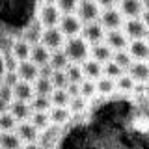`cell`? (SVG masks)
<instances>
[{"label":"cell","mask_w":149,"mask_h":149,"mask_svg":"<svg viewBox=\"0 0 149 149\" xmlns=\"http://www.w3.org/2000/svg\"><path fill=\"white\" fill-rule=\"evenodd\" d=\"M62 50H63V54L67 56L69 63H82L84 60L90 58V45H88L80 36L67 37L63 47H62Z\"/></svg>","instance_id":"6da1fadb"},{"label":"cell","mask_w":149,"mask_h":149,"mask_svg":"<svg viewBox=\"0 0 149 149\" xmlns=\"http://www.w3.org/2000/svg\"><path fill=\"white\" fill-rule=\"evenodd\" d=\"M39 43L43 45L47 50L54 52V50H62V47H63V43H65V37H63L62 32H60L58 26L43 28V32H41V37H39Z\"/></svg>","instance_id":"7a4b0ae2"},{"label":"cell","mask_w":149,"mask_h":149,"mask_svg":"<svg viewBox=\"0 0 149 149\" xmlns=\"http://www.w3.org/2000/svg\"><path fill=\"white\" fill-rule=\"evenodd\" d=\"M101 8L95 4V0H78V6L74 15L80 19L82 24H88V22H95L99 19Z\"/></svg>","instance_id":"3957f363"},{"label":"cell","mask_w":149,"mask_h":149,"mask_svg":"<svg viewBox=\"0 0 149 149\" xmlns=\"http://www.w3.org/2000/svg\"><path fill=\"white\" fill-rule=\"evenodd\" d=\"M99 24L104 28V32H108V30H121V26H123V15L119 13L118 8L101 9Z\"/></svg>","instance_id":"277c9868"},{"label":"cell","mask_w":149,"mask_h":149,"mask_svg":"<svg viewBox=\"0 0 149 149\" xmlns=\"http://www.w3.org/2000/svg\"><path fill=\"white\" fill-rule=\"evenodd\" d=\"M58 28L60 32L63 34V37H74V36H80L82 30V22L74 13H67V15H62L58 21Z\"/></svg>","instance_id":"5b68a950"},{"label":"cell","mask_w":149,"mask_h":149,"mask_svg":"<svg viewBox=\"0 0 149 149\" xmlns=\"http://www.w3.org/2000/svg\"><path fill=\"white\" fill-rule=\"evenodd\" d=\"M125 30L123 34L127 36V39H146L147 37V21L146 19H127V22H123Z\"/></svg>","instance_id":"8992f818"},{"label":"cell","mask_w":149,"mask_h":149,"mask_svg":"<svg viewBox=\"0 0 149 149\" xmlns=\"http://www.w3.org/2000/svg\"><path fill=\"white\" fill-rule=\"evenodd\" d=\"M80 37L90 47L97 45V43H102V39H104V28H102L97 21L95 22H88V24H82Z\"/></svg>","instance_id":"52a82bcc"},{"label":"cell","mask_w":149,"mask_h":149,"mask_svg":"<svg viewBox=\"0 0 149 149\" xmlns=\"http://www.w3.org/2000/svg\"><path fill=\"white\" fill-rule=\"evenodd\" d=\"M118 9L127 19H138L146 11V0H119Z\"/></svg>","instance_id":"ba28073f"},{"label":"cell","mask_w":149,"mask_h":149,"mask_svg":"<svg viewBox=\"0 0 149 149\" xmlns=\"http://www.w3.org/2000/svg\"><path fill=\"white\" fill-rule=\"evenodd\" d=\"M102 43L108 47L112 52H116V50H125L127 49L129 39H127V36H125L121 30H108V32H104Z\"/></svg>","instance_id":"9c48e42d"},{"label":"cell","mask_w":149,"mask_h":149,"mask_svg":"<svg viewBox=\"0 0 149 149\" xmlns=\"http://www.w3.org/2000/svg\"><path fill=\"white\" fill-rule=\"evenodd\" d=\"M60 17H62V13L58 11V8L54 4H43V8L39 11V24H41V28L58 26Z\"/></svg>","instance_id":"30bf717a"},{"label":"cell","mask_w":149,"mask_h":149,"mask_svg":"<svg viewBox=\"0 0 149 149\" xmlns=\"http://www.w3.org/2000/svg\"><path fill=\"white\" fill-rule=\"evenodd\" d=\"M15 74L19 80L22 82H34L37 77H39V67L37 65H34L30 62V60H26V62H19L17 67H15Z\"/></svg>","instance_id":"8fae6325"},{"label":"cell","mask_w":149,"mask_h":149,"mask_svg":"<svg viewBox=\"0 0 149 149\" xmlns=\"http://www.w3.org/2000/svg\"><path fill=\"white\" fill-rule=\"evenodd\" d=\"M127 52L132 58V62H146L149 56V47L146 39H134L127 45Z\"/></svg>","instance_id":"7c38bea8"},{"label":"cell","mask_w":149,"mask_h":149,"mask_svg":"<svg viewBox=\"0 0 149 149\" xmlns=\"http://www.w3.org/2000/svg\"><path fill=\"white\" fill-rule=\"evenodd\" d=\"M15 134L19 136V140L22 142V146H24V143H36L37 140H39V130L34 129L28 121H21V123H17Z\"/></svg>","instance_id":"4fadbf2b"},{"label":"cell","mask_w":149,"mask_h":149,"mask_svg":"<svg viewBox=\"0 0 149 149\" xmlns=\"http://www.w3.org/2000/svg\"><path fill=\"white\" fill-rule=\"evenodd\" d=\"M127 71H129L127 74L132 78L134 84H146L149 78V67L146 62H132Z\"/></svg>","instance_id":"5bb4252c"},{"label":"cell","mask_w":149,"mask_h":149,"mask_svg":"<svg viewBox=\"0 0 149 149\" xmlns=\"http://www.w3.org/2000/svg\"><path fill=\"white\" fill-rule=\"evenodd\" d=\"M8 112L15 118L17 123H21V121H28L30 118L32 110H30V104L28 102H22V101H11L8 106Z\"/></svg>","instance_id":"9a60e30c"},{"label":"cell","mask_w":149,"mask_h":149,"mask_svg":"<svg viewBox=\"0 0 149 149\" xmlns=\"http://www.w3.org/2000/svg\"><path fill=\"white\" fill-rule=\"evenodd\" d=\"M80 69H82L84 78H88V80H97V78L102 77V63L95 62V60H91V58L84 60Z\"/></svg>","instance_id":"2e32d148"},{"label":"cell","mask_w":149,"mask_h":149,"mask_svg":"<svg viewBox=\"0 0 149 149\" xmlns=\"http://www.w3.org/2000/svg\"><path fill=\"white\" fill-rule=\"evenodd\" d=\"M11 93H13V101H22V102H30L32 97H34L32 84L30 82H22V80H19L15 86L11 88Z\"/></svg>","instance_id":"e0dca14e"},{"label":"cell","mask_w":149,"mask_h":149,"mask_svg":"<svg viewBox=\"0 0 149 149\" xmlns=\"http://www.w3.org/2000/svg\"><path fill=\"white\" fill-rule=\"evenodd\" d=\"M49 56H50V50H47L41 43H36L30 47V62L37 65V67H43V65L49 63Z\"/></svg>","instance_id":"ac0fdd59"},{"label":"cell","mask_w":149,"mask_h":149,"mask_svg":"<svg viewBox=\"0 0 149 149\" xmlns=\"http://www.w3.org/2000/svg\"><path fill=\"white\" fill-rule=\"evenodd\" d=\"M112 50L106 47L104 43H97V45H91L90 47V56H91V60H95V62H99L104 65L106 62H110L112 60Z\"/></svg>","instance_id":"d6986e66"},{"label":"cell","mask_w":149,"mask_h":149,"mask_svg":"<svg viewBox=\"0 0 149 149\" xmlns=\"http://www.w3.org/2000/svg\"><path fill=\"white\" fill-rule=\"evenodd\" d=\"M30 43H26L24 39H19V41H15L13 43V47H11V56L15 58V62L19 63V62H26L28 58H30Z\"/></svg>","instance_id":"ffe728a7"},{"label":"cell","mask_w":149,"mask_h":149,"mask_svg":"<svg viewBox=\"0 0 149 149\" xmlns=\"http://www.w3.org/2000/svg\"><path fill=\"white\" fill-rule=\"evenodd\" d=\"M49 65L52 71H65V67L69 65V60L67 56L63 54V50H54V52H50L49 56Z\"/></svg>","instance_id":"44dd1931"},{"label":"cell","mask_w":149,"mask_h":149,"mask_svg":"<svg viewBox=\"0 0 149 149\" xmlns=\"http://www.w3.org/2000/svg\"><path fill=\"white\" fill-rule=\"evenodd\" d=\"M28 123L37 130H47L50 127V119H49V112H32Z\"/></svg>","instance_id":"7402d4cb"},{"label":"cell","mask_w":149,"mask_h":149,"mask_svg":"<svg viewBox=\"0 0 149 149\" xmlns=\"http://www.w3.org/2000/svg\"><path fill=\"white\" fill-rule=\"evenodd\" d=\"M32 90H34V95H41V97H49L52 93V84H50L49 78L45 77H37L34 82H32Z\"/></svg>","instance_id":"603a6c76"},{"label":"cell","mask_w":149,"mask_h":149,"mask_svg":"<svg viewBox=\"0 0 149 149\" xmlns=\"http://www.w3.org/2000/svg\"><path fill=\"white\" fill-rule=\"evenodd\" d=\"M22 142L19 140V136L13 132H0V149H21Z\"/></svg>","instance_id":"cb8c5ba5"},{"label":"cell","mask_w":149,"mask_h":149,"mask_svg":"<svg viewBox=\"0 0 149 149\" xmlns=\"http://www.w3.org/2000/svg\"><path fill=\"white\" fill-rule=\"evenodd\" d=\"M69 110H67V106H52V108L49 110V119H50V123H54V125H60V123H65V121L69 119Z\"/></svg>","instance_id":"d4e9b609"},{"label":"cell","mask_w":149,"mask_h":149,"mask_svg":"<svg viewBox=\"0 0 149 149\" xmlns=\"http://www.w3.org/2000/svg\"><path fill=\"white\" fill-rule=\"evenodd\" d=\"M65 77H67V82L69 84H80L84 80V74H82V69L78 63H69L65 67Z\"/></svg>","instance_id":"484cf974"},{"label":"cell","mask_w":149,"mask_h":149,"mask_svg":"<svg viewBox=\"0 0 149 149\" xmlns=\"http://www.w3.org/2000/svg\"><path fill=\"white\" fill-rule=\"evenodd\" d=\"M28 104H30V110L32 112H49L50 108H52V106H50L49 97H41V95H34Z\"/></svg>","instance_id":"4316f807"},{"label":"cell","mask_w":149,"mask_h":149,"mask_svg":"<svg viewBox=\"0 0 149 149\" xmlns=\"http://www.w3.org/2000/svg\"><path fill=\"white\" fill-rule=\"evenodd\" d=\"M95 90H97V93H101V95H110V93L116 90V82L108 77H101V78H97V82H95Z\"/></svg>","instance_id":"83f0119b"},{"label":"cell","mask_w":149,"mask_h":149,"mask_svg":"<svg viewBox=\"0 0 149 149\" xmlns=\"http://www.w3.org/2000/svg\"><path fill=\"white\" fill-rule=\"evenodd\" d=\"M132 129H134V132L146 136V134L149 132V118H147L146 114L134 116V118H132Z\"/></svg>","instance_id":"f1b7e54d"},{"label":"cell","mask_w":149,"mask_h":149,"mask_svg":"<svg viewBox=\"0 0 149 149\" xmlns=\"http://www.w3.org/2000/svg\"><path fill=\"white\" fill-rule=\"evenodd\" d=\"M112 62H114L121 71H125V69H129V65L132 63V58L129 56L127 50H116L114 54H112Z\"/></svg>","instance_id":"f546056e"},{"label":"cell","mask_w":149,"mask_h":149,"mask_svg":"<svg viewBox=\"0 0 149 149\" xmlns=\"http://www.w3.org/2000/svg\"><path fill=\"white\" fill-rule=\"evenodd\" d=\"M17 127V121L11 114L6 112H0V132H13Z\"/></svg>","instance_id":"4dcf8cb0"},{"label":"cell","mask_w":149,"mask_h":149,"mask_svg":"<svg viewBox=\"0 0 149 149\" xmlns=\"http://www.w3.org/2000/svg\"><path fill=\"white\" fill-rule=\"evenodd\" d=\"M86 106H88V101L84 99V97H71L67 102V110H69V114H82L84 110H86Z\"/></svg>","instance_id":"1f68e13d"},{"label":"cell","mask_w":149,"mask_h":149,"mask_svg":"<svg viewBox=\"0 0 149 149\" xmlns=\"http://www.w3.org/2000/svg\"><path fill=\"white\" fill-rule=\"evenodd\" d=\"M50 106H67L69 102V95L65 90H52V93L49 95Z\"/></svg>","instance_id":"d6a6232c"},{"label":"cell","mask_w":149,"mask_h":149,"mask_svg":"<svg viewBox=\"0 0 149 149\" xmlns=\"http://www.w3.org/2000/svg\"><path fill=\"white\" fill-rule=\"evenodd\" d=\"M78 93H80V97H84V99H91L93 95L97 93L95 90V82L93 80H88V78H84V80L78 84Z\"/></svg>","instance_id":"836d02e7"},{"label":"cell","mask_w":149,"mask_h":149,"mask_svg":"<svg viewBox=\"0 0 149 149\" xmlns=\"http://www.w3.org/2000/svg\"><path fill=\"white\" fill-rule=\"evenodd\" d=\"M50 84H52L54 90H65V86H67V77H65V71H52L49 77Z\"/></svg>","instance_id":"e575fe53"},{"label":"cell","mask_w":149,"mask_h":149,"mask_svg":"<svg viewBox=\"0 0 149 149\" xmlns=\"http://www.w3.org/2000/svg\"><path fill=\"white\" fill-rule=\"evenodd\" d=\"M54 6L58 8V11L62 15H67V13H74L78 6V0H56Z\"/></svg>","instance_id":"d590c367"},{"label":"cell","mask_w":149,"mask_h":149,"mask_svg":"<svg viewBox=\"0 0 149 149\" xmlns=\"http://www.w3.org/2000/svg\"><path fill=\"white\" fill-rule=\"evenodd\" d=\"M116 90H119V91H132L134 88H136V84L132 82V78L129 77V74H121V77L116 78Z\"/></svg>","instance_id":"8d00e7d4"},{"label":"cell","mask_w":149,"mask_h":149,"mask_svg":"<svg viewBox=\"0 0 149 149\" xmlns=\"http://www.w3.org/2000/svg\"><path fill=\"white\" fill-rule=\"evenodd\" d=\"M121 74H123V71H121V69L112 62V60L102 65V77H108V78H112V80H116V78L121 77Z\"/></svg>","instance_id":"74e56055"},{"label":"cell","mask_w":149,"mask_h":149,"mask_svg":"<svg viewBox=\"0 0 149 149\" xmlns=\"http://www.w3.org/2000/svg\"><path fill=\"white\" fill-rule=\"evenodd\" d=\"M0 101L6 102V104H9L13 101V93H11V88L9 86H4L2 84V88H0Z\"/></svg>","instance_id":"f35d334b"},{"label":"cell","mask_w":149,"mask_h":149,"mask_svg":"<svg viewBox=\"0 0 149 149\" xmlns=\"http://www.w3.org/2000/svg\"><path fill=\"white\" fill-rule=\"evenodd\" d=\"M17 82H19V78H17L15 71H8V73H6V78H4V86H9V88H13Z\"/></svg>","instance_id":"ab89813d"},{"label":"cell","mask_w":149,"mask_h":149,"mask_svg":"<svg viewBox=\"0 0 149 149\" xmlns=\"http://www.w3.org/2000/svg\"><path fill=\"white\" fill-rule=\"evenodd\" d=\"M95 4H97L101 9H106V8H114L116 0H95Z\"/></svg>","instance_id":"60d3db41"},{"label":"cell","mask_w":149,"mask_h":149,"mask_svg":"<svg viewBox=\"0 0 149 149\" xmlns=\"http://www.w3.org/2000/svg\"><path fill=\"white\" fill-rule=\"evenodd\" d=\"M21 149H41V147L37 146V143H24Z\"/></svg>","instance_id":"b9f144b4"},{"label":"cell","mask_w":149,"mask_h":149,"mask_svg":"<svg viewBox=\"0 0 149 149\" xmlns=\"http://www.w3.org/2000/svg\"><path fill=\"white\" fill-rule=\"evenodd\" d=\"M43 2H45V4H54L56 0H43Z\"/></svg>","instance_id":"7bdbcfd3"}]
</instances>
